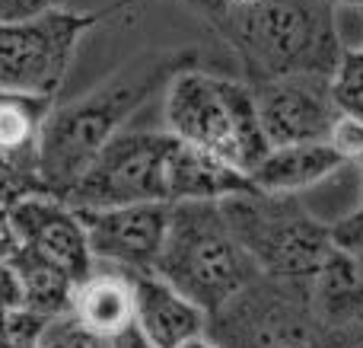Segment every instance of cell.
Here are the masks:
<instances>
[{"label":"cell","mask_w":363,"mask_h":348,"mask_svg":"<svg viewBox=\"0 0 363 348\" xmlns=\"http://www.w3.org/2000/svg\"><path fill=\"white\" fill-rule=\"evenodd\" d=\"M169 205L182 202H226V198L255 192L249 176L236 173L233 166L220 163V160L207 157V153L194 151L188 144H176L169 157Z\"/></svg>","instance_id":"9a60e30c"},{"label":"cell","mask_w":363,"mask_h":348,"mask_svg":"<svg viewBox=\"0 0 363 348\" xmlns=\"http://www.w3.org/2000/svg\"><path fill=\"white\" fill-rule=\"evenodd\" d=\"M332 240H335L338 253L363 256V208L351 211V214L341 217L338 224H332Z\"/></svg>","instance_id":"7402d4cb"},{"label":"cell","mask_w":363,"mask_h":348,"mask_svg":"<svg viewBox=\"0 0 363 348\" xmlns=\"http://www.w3.org/2000/svg\"><path fill=\"white\" fill-rule=\"evenodd\" d=\"M166 128L172 138L252 179L271 144L262 131L252 87L185 70L166 93Z\"/></svg>","instance_id":"277c9868"},{"label":"cell","mask_w":363,"mask_h":348,"mask_svg":"<svg viewBox=\"0 0 363 348\" xmlns=\"http://www.w3.org/2000/svg\"><path fill=\"white\" fill-rule=\"evenodd\" d=\"M332 96L338 112L363 119V45L345 48L338 70L332 74Z\"/></svg>","instance_id":"ac0fdd59"},{"label":"cell","mask_w":363,"mask_h":348,"mask_svg":"<svg viewBox=\"0 0 363 348\" xmlns=\"http://www.w3.org/2000/svg\"><path fill=\"white\" fill-rule=\"evenodd\" d=\"M325 4H332V6H360L363 10V0H325Z\"/></svg>","instance_id":"f1b7e54d"},{"label":"cell","mask_w":363,"mask_h":348,"mask_svg":"<svg viewBox=\"0 0 363 348\" xmlns=\"http://www.w3.org/2000/svg\"><path fill=\"white\" fill-rule=\"evenodd\" d=\"M153 275L211 320L262 272L233 236L220 202H182L172 205L169 230Z\"/></svg>","instance_id":"3957f363"},{"label":"cell","mask_w":363,"mask_h":348,"mask_svg":"<svg viewBox=\"0 0 363 348\" xmlns=\"http://www.w3.org/2000/svg\"><path fill=\"white\" fill-rule=\"evenodd\" d=\"M10 179H13V170L6 166V160H0V189H4V185L10 183Z\"/></svg>","instance_id":"4316f807"},{"label":"cell","mask_w":363,"mask_h":348,"mask_svg":"<svg viewBox=\"0 0 363 348\" xmlns=\"http://www.w3.org/2000/svg\"><path fill=\"white\" fill-rule=\"evenodd\" d=\"M179 138L169 131H121L102 147L83 179L67 192L74 211H112L131 205H169V157Z\"/></svg>","instance_id":"52a82bcc"},{"label":"cell","mask_w":363,"mask_h":348,"mask_svg":"<svg viewBox=\"0 0 363 348\" xmlns=\"http://www.w3.org/2000/svg\"><path fill=\"white\" fill-rule=\"evenodd\" d=\"M48 119L51 99L0 89V160H6L13 179L26 185V195H45L38 179V153Z\"/></svg>","instance_id":"7c38bea8"},{"label":"cell","mask_w":363,"mask_h":348,"mask_svg":"<svg viewBox=\"0 0 363 348\" xmlns=\"http://www.w3.org/2000/svg\"><path fill=\"white\" fill-rule=\"evenodd\" d=\"M185 348H220V345H213L207 336H201V339H194V342H188Z\"/></svg>","instance_id":"83f0119b"},{"label":"cell","mask_w":363,"mask_h":348,"mask_svg":"<svg viewBox=\"0 0 363 348\" xmlns=\"http://www.w3.org/2000/svg\"><path fill=\"white\" fill-rule=\"evenodd\" d=\"M112 348H153V345H150V339L138 330V323H134L131 330H125L121 336L112 339Z\"/></svg>","instance_id":"484cf974"},{"label":"cell","mask_w":363,"mask_h":348,"mask_svg":"<svg viewBox=\"0 0 363 348\" xmlns=\"http://www.w3.org/2000/svg\"><path fill=\"white\" fill-rule=\"evenodd\" d=\"M19 249V240H16V230H13V221H10V205L0 198V259H13Z\"/></svg>","instance_id":"cb8c5ba5"},{"label":"cell","mask_w":363,"mask_h":348,"mask_svg":"<svg viewBox=\"0 0 363 348\" xmlns=\"http://www.w3.org/2000/svg\"><path fill=\"white\" fill-rule=\"evenodd\" d=\"M328 348H363V317L354 320L351 326L328 332Z\"/></svg>","instance_id":"d4e9b609"},{"label":"cell","mask_w":363,"mask_h":348,"mask_svg":"<svg viewBox=\"0 0 363 348\" xmlns=\"http://www.w3.org/2000/svg\"><path fill=\"white\" fill-rule=\"evenodd\" d=\"M328 144H332L347 163H351V160H360L363 163V119L341 112L332 134H328Z\"/></svg>","instance_id":"ffe728a7"},{"label":"cell","mask_w":363,"mask_h":348,"mask_svg":"<svg viewBox=\"0 0 363 348\" xmlns=\"http://www.w3.org/2000/svg\"><path fill=\"white\" fill-rule=\"evenodd\" d=\"M42 348H112V339L83 326L74 313H61L48 323L42 336Z\"/></svg>","instance_id":"d6986e66"},{"label":"cell","mask_w":363,"mask_h":348,"mask_svg":"<svg viewBox=\"0 0 363 348\" xmlns=\"http://www.w3.org/2000/svg\"><path fill=\"white\" fill-rule=\"evenodd\" d=\"M207 339L220 348H328V330L313 307V281L268 275H258L207 320Z\"/></svg>","instance_id":"8992f818"},{"label":"cell","mask_w":363,"mask_h":348,"mask_svg":"<svg viewBox=\"0 0 363 348\" xmlns=\"http://www.w3.org/2000/svg\"><path fill=\"white\" fill-rule=\"evenodd\" d=\"M258 121L271 151L296 144H328L338 106L328 77H281L252 83Z\"/></svg>","instance_id":"9c48e42d"},{"label":"cell","mask_w":363,"mask_h":348,"mask_svg":"<svg viewBox=\"0 0 363 348\" xmlns=\"http://www.w3.org/2000/svg\"><path fill=\"white\" fill-rule=\"evenodd\" d=\"M134 298L138 330L150 339L153 348H185L194 339L207 336V313L157 275H134Z\"/></svg>","instance_id":"4fadbf2b"},{"label":"cell","mask_w":363,"mask_h":348,"mask_svg":"<svg viewBox=\"0 0 363 348\" xmlns=\"http://www.w3.org/2000/svg\"><path fill=\"white\" fill-rule=\"evenodd\" d=\"M10 221L19 246L48 259L74 281L93 272L96 259L89 253L86 227L70 205L48 195H26L10 205Z\"/></svg>","instance_id":"8fae6325"},{"label":"cell","mask_w":363,"mask_h":348,"mask_svg":"<svg viewBox=\"0 0 363 348\" xmlns=\"http://www.w3.org/2000/svg\"><path fill=\"white\" fill-rule=\"evenodd\" d=\"M10 262L19 272V281H23L26 310H35L51 320L61 317V313H70L77 281L70 278L67 272H61V268L51 266L48 259H42V256L29 253V249H23V246L16 249V256H13Z\"/></svg>","instance_id":"e0dca14e"},{"label":"cell","mask_w":363,"mask_h":348,"mask_svg":"<svg viewBox=\"0 0 363 348\" xmlns=\"http://www.w3.org/2000/svg\"><path fill=\"white\" fill-rule=\"evenodd\" d=\"M86 227L89 253L102 266L153 275L169 230L172 205H131L112 211H77Z\"/></svg>","instance_id":"30bf717a"},{"label":"cell","mask_w":363,"mask_h":348,"mask_svg":"<svg viewBox=\"0 0 363 348\" xmlns=\"http://www.w3.org/2000/svg\"><path fill=\"white\" fill-rule=\"evenodd\" d=\"M96 16L55 10L23 26H0V89L51 99L70 67L74 45Z\"/></svg>","instance_id":"ba28073f"},{"label":"cell","mask_w":363,"mask_h":348,"mask_svg":"<svg viewBox=\"0 0 363 348\" xmlns=\"http://www.w3.org/2000/svg\"><path fill=\"white\" fill-rule=\"evenodd\" d=\"M64 0H0V26H23L38 16H48Z\"/></svg>","instance_id":"44dd1931"},{"label":"cell","mask_w":363,"mask_h":348,"mask_svg":"<svg viewBox=\"0 0 363 348\" xmlns=\"http://www.w3.org/2000/svg\"><path fill=\"white\" fill-rule=\"evenodd\" d=\"M347 160L332 144H296L277 147L264 157V163L252 173V185L262 195H296L309 185L338 173Z\"/></svg>","instance_id":"2e32d148"},{"label":"cell","mask_w":363,"mask_h":348,"mask_svg":"<svg viewBox=\"0 0 363 348\" xmlns=\"http://www.w3.org/2000/svg\"><path fill=\"white\" fill-rule=\"evenodd\" d=\"M233 236L258 272L281 281H313L338 253L332 227L315 221L294 195H245L220 202Z\"/></svg>","instance_id":"5b68a950"},{"label":"cell","mask_w":363,"mask_h":348,"mask_svg":"<svg viewBox=\"0 0 363 348\" xmlns=\"http://www.w3.org/2000/svg\"><path fill=\"white\" fill-rule=\"evenodd\" d=\"M179 67V55H140L89 96L55 109L42 131L38 153V179L45 185V195L64 202L102 153V147L121 134V121L163 80L172 83L179 74H185Z\"/></svg>","instance_id":"6da1fadb"},{"label":"cell","mask_w":363,"mask_h":348,"mask_svg":"<svg viewBox=\"0 0 363 348\" xmlns=\"http://www.w3.org/2000/svg\"><path fill=\"white\" fill-rule=\"evenodd\" d=\"M6 313H10V310H4V307H0V342H4V326H6Z\"/></svg>","instance_id":"f546056e"},{"label":"cell","mask_w":363,"mask_h":348,"mask_svg":"<svg viewBox=\"0 0 363 348\" xmlns=\"http://www.w3.org/2000/svg\"><path fill=\"white\" fill-rule=\"evenodd\" d=\"M70 313L106 339L121 336L138 323V298H134V275L125 268L96 262L93 272L74 288Z\"/></svg>","instance_id":"5bb4252c"},{"label":"cell","mask_w":363,"mask_h":348,"mask_svg":"<svg viewBox=\"0 0 363 348\" xmlns=\"http://www.w3.org/2000/svg\"><path fill=\"white\" fill-rule=\"evenodd\" d=\"M354 262H357V272H360V278H363V256H354Z\"/></svg>","instance_id":"4dcf8cb0"},{"label":"cell","mask_w":363,"mask_h":348,"mask_svg":"<svg viewBox=\"0 0 363 348\" xmlns=\"http://www.w3.org/2000/svg\"><path fill=\"white\" fill-rule=\"evenodd\" d=\"M220 26L255 83L281 77H328L338 70L345 45L335 6L325 0H262L252 10L220 13Z\"/></svg>","instance_id":"7a4b0ae2"},{"label":"cell","mask_w":363,"mask_h":348,"mask_svg":"<svg viewBox=\"0 0 363 348\" xmlns=\"http://www.w3.org/2000/svg\"><path fill=\"white\" fill-rule=\"evenodd\" d=\"M0 307L4 310H19L23 307V281L13 268L10 259H0Z\"/></svg>","instance_id":"603a6c76"}]
</instances>
